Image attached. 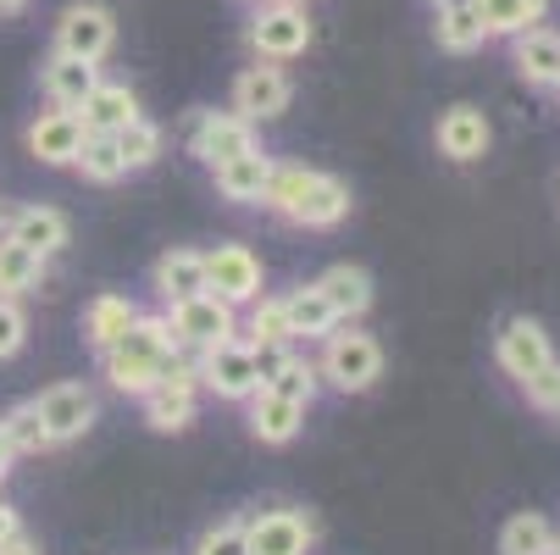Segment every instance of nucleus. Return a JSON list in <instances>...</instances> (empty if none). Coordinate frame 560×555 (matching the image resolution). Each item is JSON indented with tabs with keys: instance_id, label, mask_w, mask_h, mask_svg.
I'll return each instance as SVG.
<instances>
[{
	"instance_id": "e433bc0d",
	"label": "nucleus",
	"mask_w": 560,
	"mask_h": 555,
	"mask_svg": "<svg viewBox=\"0 0 560 555\" xmlns=\"http://www.w3.org/2000/svg\"><path fill=\"white\" fill-rule=\"evenodd\" d=\"M23 339H28V316L18 311V300H12V294H0V361L18 356V350H23Z\"/></svg>"
},
{
	"instance_id": "c756f323",
	"label": "nucleus",
	"mask_w": 560,
	"mask_h": 555,
	"mask_svg": "<svg viewBox=\"0 0 560 555\" xmlns=\"http://www.w3.org/2000/svg\"><path fill=\"white\" fill-rule=\"evenodd\" d=\"M72 162L84 167V178H95V184H117V178H128L122 150H117V139H112V134H84V144H78Z\"/></svg>"
},
{
	"instance_id": "4be33fe9",
	"label": "nucleus",
	"mask_w": 560,
	"mask_h": 555,
	"mask_svg": "<svg viewBox=\"0 0 560 555\" xmlns=\"http://www.w3.org/2000/svg\"><path fill=\"white\" fill-rule=\"evenodd\" d=\"M316 289H323V300L334 305L339 323H350V316H361L372 305V278L361 267H328L323 278H316Z\"/></svg>"
},
{
	"instance_id": "7c9ffc66",
	"label": "nucleus",
	"mask_w": 560,
	"mask_h": 555,
	"mask_svg": "<svg viewBox=\"0 0 560 555\" xmlns=\"http://www.w3.org/2000/svg\"><path fill=\"white\" fill-rule=\"evenodd\" d=\"M549 550H555V528L538 511L511 517L505 533H500V555H549Z\"/></svg>"
},
{
	"instance_id": "dca6fc26",
	"label": "nucleus",
	"mask_w": 560,
	"mask_h": 555,
	"mask_svg": "<svg viewBox=\"0 0 560 555\" xmlns=\"http://www.w3.org/2000/svg\"><path fill=\"white\" fill-rule=\"evenodd\" d=\"M95 84H101V67L95 61H78V56H61V50L45 61V95L61 112H78V106L90 101Z\"/></svg>"
},
{
	"instance_id": "a18cd8bd",
	"label": "nucleus",
	"mask_w": 560,
	"mask_h": 555,
	"mask_svg": "<svg viewBox=\"0 0 560 555\" xmlns=\"http://www.w3.org/2000/svg\"><path fill=\"white\" fill-rule=\"evenodd\" d=\"M294 7H305V0H294Z\"/></svg>"
},
{
	"instance_id": "9b49d317",
	"label": "nucleus",
	"mask_w": 560,
	"mask_h": 555,
	"mask_svg": "<svg viewBox=\"0 0 560 555\" xmlns=\"http://www.w3.org/2000/svg\"><path fill=\"white\" fill-rule=\"evenodd\" d=\"M289 78L283 67H245L233 78V112L245 123H267V117H283L289 112Z\"/></svg>"
},
{
	"instance_id": "ddd939ff",
	"label": "nucleus",
	"mask_w": 560,
	"mask_h": 555,
	"mask_svg": "<svg viewBox=\"0 0 560 555\" xmlns=\"http://www.w3.org/2000/svg\"><path fill=\"white\" fill-rule=\"evenodd\" d=\"M494 356H500V367H505L516 383H527L538 367H549V361H555V350H549V334L533 323V316H511V323L500 328V345H494Z\"/></svg>"
},
{
	"instance_id": "ea45409f",
	"label": "nucleus",
	"mask_w": 560,
	"mask_h": 555,
	"mask_svg": "<svg viewBox=\"0 0 560 555\" xmlns=\"http://www.w3.org/2000/svg\"><path fill=\"white\" fill-rule=\"evenodd\" d=\"M0 555H39V544H34V539H23V528H18L12 539H0Z\"/></svg>"
},
{
	"instance_id": "4468645a",
	"label": "nucleus",
	"mask_w": 560,
	"mask_h": 555,
	"mask_svg": "<svg viewBox=\"0 0 560 555\" xmlns=\"http://www.w3.org/2000/svg\"><path fill=\"white\" fill-rule=\"evenodd\" d=\"M300 428H305V406L300 401H289V394H278V389H256L250 394V433L261 444H289Z\"/></svg>"
},
{
	"instance_id": "f03ea898",
	"label": "nucleus",
	"mask_w": 560,
	"mask_h": 555,
	"mask_svg": "<svg viewBox=\"0 0 560 555\" xmlns=\"http://www.w3.org/2000/svg\"><path fill=\"white\" fill-rule=\"evenodd\" d=\"M178 350H184V345H178V334L167 328V316H133V328H128L112 350H101V356H106L112 389L144 394L150 383H162V372H167V361H173Z\"/></svg>"
},
{
	"instance_id": "7ed1b4c3",
	"label": "nucleus",
	"mask_w": 560,
	"mask_h": 555,
	"mask_svg": "<svg viewBox=\"0 0 560 555\" xmlns=\"http://www.w3.org/2000/svg\"><path fill=\"white\" fill-rule=\"evenodd\" d=\"M316 378H328L345 394H366L383 378V345L372 334H328V350L316 361Z\"/></svg>"
},
{
	"instance_id": "bb28decb",
	"label": "nucleus",
	"mask_w": 560,
	"mask_h": 555,
	"mask_svg": "<svg viewBox=\"0 0 560 555\" xmlns=\"http://www.w3.org/2000/svg\"><path fill=\"white\" fill-rule=\"evenodd\" d=\"M133 305L122 300V294H95L90 300V311H84V339L95 345V350H112L128 328H133Z\"/></svg>"
},
{
	"instance_id": "4c0bfd02",
	"label": "nucleus",
	"mask_w": 560,
	"mask_h": 555,
	"mask_svg": "<svg viewBox=\"0 0 560 555\" xmlns=\"http://www.w3.org/2000/svg\"><path fill=\"white\" fill-rule=\"evenodd\" d=\"M522 389H527V401H533L538 412H555V406H560V367H555V361H549V367H538Z\"/></svg>"
},
{
	"instance_id": "37998d69",
	"label": "nucleus",
	"mask_w": 560,
	"mask_h": 555,
	"mask_svg": "<svg viewBox=\"0 0 560 555\" xmlns=\"http://www.w3.org/2000/svg\"><path fill=\"white\" fill-rule=\"evenodd\" d=\"M28 7V0H0V12H23Z\"/></svg>"
},
{
	"instance_id": "a878e982",
	"label": "nucleus",
	"mask_w": 560,
	"mask_h": 555,
	"mask_svg": "<svg viewBox=\"0 0 560 555\" xmlns=\"http://www.w3.org/2000/svg\"><path fill=\"white\" fill-rule=\"evenodd\" d=\"M516 72L527 84H555L560 78V34H549V28L516 34Z\"/></svg>"
},
{
	"instance_id": "6e6552de",
	"label": "nucleus",
	"mask_w": 560,
	"mask_h": 555,
	"mask_svg": "<svg viewBox=\"0 0 560 555\" xmlns=\"http://www.w3.org/2000/svg\"><path fill=\"white\" fill-rule=\"evenodd\" d=\"M206 289L222 294L228 305H250L261 300V262L250 245H217L206 256Z\"/></svg>"
},
{
	"instance_id": "a211bd4d",
	"label": "nucleus",
	"mask_w": 560,
	"mask_h": 555,
	"mask_svg": "<svg viewBox=\"0 0 560 555\" xmlns=\"http://www.w3.org/2000/svg\"><path fill=\"white\" fill-rule=\"evenodd\" d=\"M139 401H144V423H150L155 433H184V428L195 423V389H189V383L162 378V383H150Z\"/></svg>"
},
{
	"instance_id": "c9c22d12",
	"label": "nucleus",
	"mask_w": 560,
	"mask_h": 555,
	"mask_svg": "<svg viewBox=\"0 0 560 555\" xmlns=\"http://www.w3.org/2000/svg\"><path fill=\"white\" fill-rule=\"evenodd\" d=\"M195 555H250V544H245V522H217L211 533H200Z\"/></svg>"
},
{
	"instance_id": "72a5a7b5",
	"label": "nucleus",
	"mask_w": 560,
	"mask_h": 555,
	"mask_svg": "<svg viewBox=\"0 0 560 555\" xmlns=\"http://www.w3.org/2000/svg\"><path fill=\"white\" fill-rule=\"evenodd\" d=\"M261 389H278V394H289V401L311 406V401H316V367H311V361H294V356H289V361H283V367H278V372H272V378L261 383Z\"/></svg>"
},
{
	"instance_id": "6ab92c4d",
	"label": "nucleus",
	"mask_w": 560,
	"mask_h": 555,
	"mask_svg": "<svg viewBox=\"0 0 560 555\" xmlns=\"http://www.w3.org/2000/svg\"><path fill=\"white\" fill-rule=\"evenodd\" d=\"M267 178H272V155H261V144L217 167V189H222L228 200H238V206H261Z\"/></svg>"
},
{
	"instance_id": "393cba45",
	"label": "nucleus",
	"mask_w": 560,
	"mask_h": 555,
	"mask_svg": "<svg viewBox=\"0 0 560 555\" xmlns=\"http://www.w3.org/2000/svg\"><path fill=\"white\" fill-rule=\"evenodd\" d=\"M155 289H162V300H189L206 289V256L200 251H167L162 262H155Z\"/></svg>"
},
{
	"instance_id": "423d86ee",
	"label": "nucleus",
	"mask_w": 560,
	"mask_h": 555,
	"mask_svg": "<svg viewBox=\"0 0 560 555\" xmlns=\"http://www.w3.org/2000/svg\"><path fill=\"white\" fill-rule=\"evenodd\" d=\"M250 45H256L261 61H294V56H305V45H311V18H305V7H294V0L261 7L256 23H250Z\"/></svg>"
},
{
	"instance_id": "aec40b11",
	"label": "nucleus",
	"mask_w": 560,
	"mask_h": 555,
	"mask_svg": "<svg viewBox=\"0 0 560 555\" xmlns=\"http://www.w3.org/2000/svg\"><path fill=\"white\" fill-rule=\"evenodd\" d=\"M78 117H84V134H117V128H128L133 117H139V101H133V90L128 84H101L90 90V101L78 106Z\"/></svg>"
},
{
	"instance_id": "a19ab883",
	"label": "nucleus",
	"mask_w": 560,
	"mask_h": 555,
	"mask_svg": "<svg viewBox=\"0 0 560 555\" xmlns=\"http://www.w3.org/2000/svg\"><path fill=\"white\" fill-rule=\"evenodd\" d=\"M12 461H18V450H12L7 428H0V478H7V472H12Z\"/></svg>"
},
{
	"instance_id": "20e7f679",
	"label": "nucleus",
	"mask_w": 560,
	"mask_h": 555,
	"mask_svg": "<svg viewBox=\"0 0 560 555\" xmlns=\"http://www.w3.org/2000/svg\"><path fill=\"white\" fill-rule=\"evenodd\" d=\"M167 328L178 334V345L211 350V345H222V339H238V316H233V305H228L222 294L200 289V294H189V300H173Z\"/></svg>"
},
{
	"instance_id": "f3484780",
	"label": "nucleus",
	"mask_w": 560,
	"mask_h": 555,
	"mask_svg": "<svg viewBox=\"0 0 560 555\" xmlns=\"http://www.w3.org/2000/svg\"><path fill=\"white\" fill-rule=\"evenodd\" d=\"M439 150L450 162H477V155L489 150V117L477 106H450L439 117Z\"/></svg>"
},
{
	"instance_id": "58836bf2",
	"label": "nucleus",
	"mask_w": 560,
	"mask_h": 555,
	"mask_svg": "<svg viewBox=\"0 0 560 555\" xmlns=\"http://www.w3.org/2000/svg\"><path fill=\"white\" fill-rule=\"evenodd\" d=\"M250 350H256V372H261V383H267V378L289 361V345H250Z\"/></svg>"
},
{
	"instance_id": "2f4dec72",
	"label": "nucleus",
	"mask_w": 560,
	"mask_h": 555,
	"mask_svg": "<svg viewBox=\"0 0 560 555\" xmlns=\"http://www.w3.org/2000/svg\"><path fill=\"white\" fill-rule=\"evenodd\" d=\"M112 139H117V150H122V167H128V173L150 167L155 155H162V128L144 123V117H133V123H128V128H117Z\"/></svg>"
},
{
	"instance_id": "9d476101",
	"label": "nucleus",
	"mask_w": 560,
	"mask_h": 555,
	"mask_svg": "<svg viewBox=\"0 0 560 555\" xmlns=\"http://www.w3.org/2000/svg\"><path fill=\"white\" fill-rule=\"evenodd\" d=\"M112 39H117V23H112V12L106 7H67L61 12V23H56V50L61 56H78V61H101L106 50H112Z\"/></svg>"
},
{
	"instance_id": "1a4fd4ad",
	"label": "nucleus",
	"mask_w": 560,
	"mask_h": 555,
	"mask_svg": "<svg viewBox=\"0 0 560 555\" xmlns=\"http://www.w3.org/2000/svg\"><path fill=\"white\" fill-rule=\"evenodd\" d=\"M34 412H39L50 444H67V439H84V433H90V423H95V394H90L84 383H50L39 401H34Z\"/></svg>"
},
{
	"instance_id": "0eeeda50",
	"label": "nucleus",
	"mask_w": 560,
	"mask_h": 555,
	"mask_svg": "<svg viewBox=\"0 0 560 555\" xmlns=\"http://www.w3.org/2000/svg\"><path fill=\"white\" fill-rule=\"evenodd\" d=\"M189 150L206 167H222V162H233V155L256 150V123H245L238 112H200L195 128H189Z\"/></svg>"
},
{
	"instance_id": "412c9836",
	"label": "nucleus",
	"mask_w": 560,
	"mask_h": 555,
	"mask_svg": "<svg viewBox=\"0 0 560 555\" xmlns=\"http://www.w3.org/2000/svg\"><path fill=\"white\" fill-rule=\"evenodd\" d=\"M283 316H289V334H294V339H328V334L339 328L334 305L323 300V289H316V284L283 294Z\"/></svg>"
},
{
	"instance_id": "79ce46f5",
	"label": "nucleus",
	"mask_w": 560,
	"mask_h": 555,
	"mask_svg": "<svg viewBox=\"0 0 560 555\" xmlns=\"http://www.w3.org/2000/svg\"><path fill=\"white\" fill-rule=\"evenodd\" d=\"M12 533H18V511L0 500V539H12Z\"/></svg>"
},
{
	"instance_id": "473e14b6",
	"label": "nucleus",
	"mask_w": 560,
	"mask_h": 555,
	"mask_svg": "<svg viewBox=\"0 0 560 555\" xmlns=\"http://www.w3.org/2000/svg\"><path fill=\"white\" fill-rule=\"evenodd\" d=\"M0 428H7V439H12V450H18V455H39V450H50V433H45V423H39V412H34V406L7 412V417H0Z\"/></svg>"
},
{
	"instance_id": "39448f33",
	"label": "nucleus",
	"mask_w": 560,
	"mask_h": 555,
	"mask_svg": "<svg viewBox=\"0 0 560 555\" xmlns=\"http://www.w3.org/2000/svg\"><path fill=\"white\" fill-rule=\"evenodd\" d=\"M200 383L222 401H250L261 389V372H256V350L245 339H222L211 350H200Z\"/></svg>"
},
{
	"instance_id": "f704fd0d",
	"label": "nucleus",
	"mask_w": 560,
	"mask_h": 555,
	"mask_svg": "<svg viewBox=\"0 0 560 555\" xmlns=\"http://www.w3.org/2000/svg\"><path fill=\"white\" fill-rule=\"evenodd\" d=\"M289 316H283V300H256V316H250V345H289Z\"/></svg>"
},
{
	"instance_id": "5701e85b",
	"label": "nucleus",
	"mask_w": 560,
	"mask_h": 555,
	"mask_svg": "<svg viewBox=\"0 0 560 555\" xmlns=\"http://www.w3.org/2000/svg\"><path fill=\"white\" fill-rule=\"evenodd\" d=\"M471 7H477V18H483L489 39H494V34L516 39V34H527V28H538V23H544L549 0H471Z\"/></svg>"
},
{
	"instance_id": "f8f14e48",
	"label": "nucleus",
	"mask_w": 560,
	"mask_h": 555,
	"mask_svg": "<svg viewBox=\"0 0 560 555\" xmlns=\"http://www.w3.org/2000/svg\"><path fill=\"white\" fill-rule=\"evenodd\" d=\"M245 544L250 555H305L316 544V522L300 511H261L256 522H245Z\"/></svg>"
},
{
	"instance_id": "c85d7f7f",
	"label": "nucleus",
	"mask_w": 560,
	"mask_h": 555,
	"mask_svg": "<svg viewBox=\"0 0 560 555\" xmlns=\"http://www.w3.org/2000/svg\"><path fill=\"white\" fill-rule=\"evenodd\" d=\"M39 273H45V256L39 251H28V245H18L12 233L0 240V294H28L34 284H39Z\"/></svg>"
},
{
	"instance_id": "b1692460",
	"label": "nucleus",
	"mask_w": 560,
	"mask_h": 555,
	"mask_svg": "<svg viewBox=\"0 0 560 555\" xmlns=\"http://www.w3.org/2000/svg\"><path fill=\"white\" fill-rule=\"evenodd\" d=\"M12 240L28 245V251H39V256H56L67 245V217L56 206H28V211L12 217Z\"/></svg>"
},
{
	"instance_id": "cd10ccee",
	"label": "nucleus",
	"mask_w": 560,
	"mask_h": 555,
	"mask_svg": "<svg viewBox=\"0 0 560 555\" xmlns=\"http://www.w3.org/2000/svg\"><path fill=\"white\" fill-rule=\"evenodd\" d=\"M489 39V28H483V18H477V7L471 0H455V7H439V45L450 50V56H471L477 45Z\"/></svg>"
},
{
	"instance_id": "2eb2a0df",
	"label": "nucleus",
	"mask_w": 560,
	"mask_h": 555,
	"mask_svg": "<svg viewBox=\"0 0 560 555\" xmlns=\"http://www.w3.org/2000/svg\"><path fill=\"white\" fill-rule=\"evenodd\" d=\"M78 144H84V117L78 112H45L34 128H28V150L39 155V162H50V167H67L72 155H78Z\"/></svg>"
},
{
	"instance_id": "f257e3e1",
	"label": "nucleus",
	"mask_w": 560,
	"mask_h": 555,
	"mask_svg": "<svg viewBox=\"0 0 560 555\" xmlns=\"http://www.w3.org/2000/svg\"><path fill=\"white\" fill-rule=\"evenodd\" d=\"M261 206H272L278 217H289L300 228H334L350 211V189L334 173H311V167H294V162L278 167L272 162V178H267Z\"/></svg>"
},
{
	"instance_id": "de8ad7c7",
	"label": "nucleus",
	"mask_w": 560,
	"mask_h": 555,
	"mask_svg": "<svg viewBox=\"0 0 560 555\" xmlns=\"http://www.w3.org/2000/svg\"><path fill=\"white\" fill-rule=\"evenodd\" d=\"M555 412H560V406H555Z\"/></svg>"
},
{
	"instance_id": "49530a36",
	"label": "nucleus",
	"mask_w": 560,
	"mask_h": 555,
	"mask_svg": "<svg viewBox=\"0 0 560 555\" xmlns=\"http://www.w3.org/2000/svg\"><path fill=\"white\" fill-rule=\"evenodd\" d=\"M555 84H560V78H555Z\"/></svg>"
},
{
	"instance_id": "c03bdc74",
	"label": "nucleus",
	"mask_w": 560,
	"mask_h": 555,
	"mask_svg": "<svg viewBox=\"0 0 560 555\" xmlns=\"http://www.w3.org/2000/svg\"><path fill=\"white\" fill-rule=\"evenodd\" d=\"M549 555H560V539H555V550H549Z\"/></svg>"
}]
</instances>
